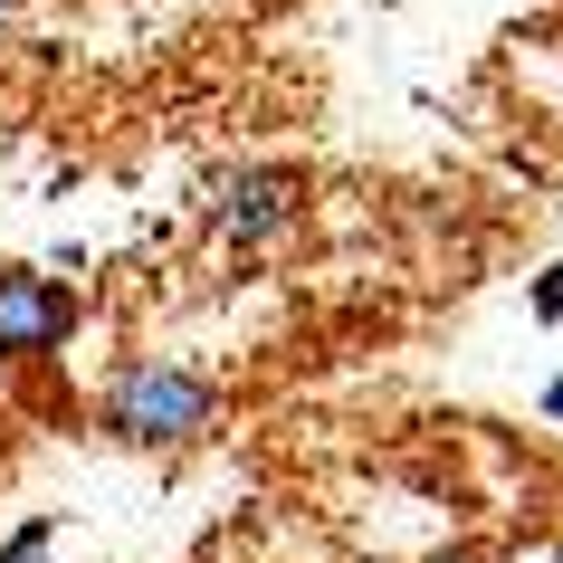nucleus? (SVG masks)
<instances>
[{
    "label": "nucleus",
    "mask_w": 563,
    "mask_h": 563,
    "mask_svg": "<svg viewBox=\"0 0 563 563\" xmlns=\"http://www.w3.org/2000/svg\"><path fill=\"white\" fill-rule=\"evenodd\" d=\"M220 373H201V363H173V354H134L115 363L106 383H96L87 420L106 449H134V459H173V449L210 440L220 430Z\"/></svg>",
    "instance_id": "f257e3e1"
},
{
    "label": "nucleus",
    "mask_w": 563,
    "mask_h": 563,
    "mask_svg": "<svg viewBox=\"0 0 563 563\" xmlns=\"http://www.w3.org/2000/svg\"><path fill=\"white\" fill-rule=\"evenodd\" d=\"M201 210H210V239L230 258H258V249H277L306 220V173L297 163H230V173H210Z\"/></svg>",
    "instance_id": "f03ea898"
},
{
    "label": "nucleus",
    "mask_w": 563,
    "mask_h": 563,
    "mask_svg": "<svg viewBox=\"0 0 563 563\" xmlns=\"http://www.w3.org/2000/svg\"><path fill=\"white\" fill-rule=\"evenodd\" d=\"M77 325H87V297L67 287V277H48V267H20L0 258V363H58L67 344H77Z\"/></svg>",
    "instance_id": "7ed1b4c3"
},
{
    "label": "nucleus",
    "mask_w": 563,
    "mask_h": 563,
    "mask_svg": "<svg viewBox=\"0 0 563 563\" xmlns=\"http://www.w3.org/2000/svg\"><path fill=\"white\" fill-rule=\"evenodd\" d=\"M0 563H58V516H20L0 534Z\"/></svg>",
    "instance_id": "20e7f679"
},
{
    "label": "nucleus",
    "mask_w": 563,
    "mask_h": 563,
    "mask_svg": "<svg viewBox=\"0 0 563 563\" xmlns=\"http://www.w3.org/2000/svg\"><path fill=\"white\" fill-rule=\"evenodd\" d=\"M526 316H534V325H563V258H554V267H544V277L526 287Z\"/></svg>",
    "instance_id": "39448f33"
},
{
    "label": "nucleus",
    "mask_w": 563,
    "mask_h": 563,
    "mask_svg": "<svg viewBox=\"0 0 563 563\" xmlns=\"http://www.w3.org/2000/svg\"><path fill=\"white\" fill-rule=\"evenodd\" d=\"M544 420H563V373H554V383H544Z\"/></svg>",
    "instance_id": "423d86ee"
},
{
    "label": "nucleus",
    "mask_w": 563,
    "mask_h": 563,
    "mask_svg": "<svg viewBox=\"0 0 563 563\" xmlns=\"http://www.w3.org/2000/svg\"><path fill=\"white\" fill-rule=\"evenodd\" d=\"M20 10H30V0H0V38H10V30H20Z\"/></svg>",
    "instance_id": "0eeeda50"
},
{
    "label": "nucleus",
    "mask_w": 563,
    "mask_h": 563,
    "mask_svg": "<svg viewBox=\"0 0 563 563\" xmlns=\"http://www.w3.org/2000/svg\"><path fill=\"white\" fill-rule=\"evenodd\" d=\"M430 563H477V554H430Z\"/></svg>",
    "instance_id": "6e6552de"
}]
</instances>
